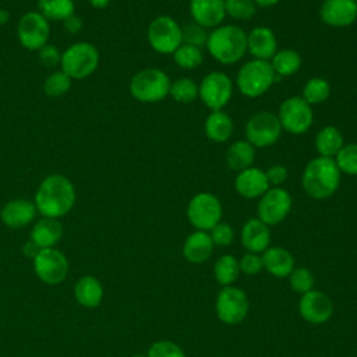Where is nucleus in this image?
I'll return each instance as SVG.
<instances>
[{
    "mask_svg": "<svg viewBox=\"0 0 357 357\" xmlns=\"http://www.w3.org/2000/svg\"><path fill=\"white\" fill-rule=\"evenodd\" d=\"M75 199L77 192L73 181L64 174L52 173L40 181L33 204L42 218L59 219L74 208Z\"/></svg>",
    "mask_w": 357,
    "mask_h": 357,
    "instance_id": "f257e3e1",
    "label": "nucleus"
},
{
    "mask_svg": "<svg viewBox=\"0 0 357 357\" xmlns=\"http://www.w3.org/2000/svg\"><path fill=\"white\" fill-rule=\"evenodd\" d=\"M340 178L342 173L335 159L318 155L304 166L301 185L308 197L321 201L331 198L337 191Z\"/></svg>",
    "mask_w": 357,
    "mask_h": 357,
    "instance_id": "f03ea898",
    "label": "nucleus"
},
{
    "mask_svg": "<svg viewBox=\"0 0 357 357\" xmlns=\"http://www.w3.org/2000/svg\"><path fill=\"white\" fill-rule=\"evenodd\" d=\"M205 46L220 64H236L247 53V33L234 24L219 25L209 32Z\"/></svg>",
    "mask_w": 357,
    "mask_h": 357,
    "instance_id": "7ed1b4c3",
    "label": "nucleus"
},
{
    "mask_svg": "<svg viewBox=\"0 0 357 357\" xmlns=\"http://www.w3.org/2000/svg\"><path fill=\"white\" fill-rule=\"evenodd\" d=\"M278 78L271 61L251 59L240 67L236 77V85L241 95L254 99L264 95Z\"/></svg>",
    "mask_w": 357,
    "mask_h": 357,
    "instance_id": "20e7f679",
    "label": "nucleus"
},
{
    "mask_svg": "<svg viewBox=\"0 0 357 357\" xmlns=\"http://www.w3.org/2000/svg\"><path fill=\"white\" fill-rule=\"evenodd\" d=\"M170 84L172 81L163 70L149 67L132 75L128 89L131 96L138 102L156 103L169 96Z\"/></svg>",
    "mask_w": 357,
    "mask_h": 357,
    "instance_id": "39448f33",
    "label": "nucleus"
},
{
    "mask_svg": "<svg viewBox=\"0 0 357 357\" xmlns=\"http://www.w3.org/2000/svg\"><path fill=\"white\" fill-rule=\"evenodd\" d=\"M100 54L95 45L77 42L61 52L60 70L71 79H84L93 74L99 67Z\"/></svg>",
    "mask_w": 357,
    "mask_h": 357,
    "instance_id": "423d86ee",
    "label": "nucleus"
},
{
    "mask_svg": "<svg viewBox=\"0 0 357 357\" xmlns=\"http://www.w3.org/2000/svg\"><path fill=\"white\" fill-rule=\"evenodd\" d=\"M146 38L156 53L173 54L183 43L181 25L170 15H158L148 25Z\"/></svg>",
    "mask_w": 357,
    "mask_h": 357,
    "instance_id": "0eeeda50",
    "label": "nucleus"
},
{
    "mask_svg": "<svg viewBox=\"0 0 357 357\" xmlns=\"http://www.w3.org/2000/svg\"><path fill=\"white\" fill-rule=\"evenodd\" d=\"M223 208L220 199L212 192L195 194L187 205L188 222L202 231H209L222 219Z\"/></svg>",
    "mask_w": 357,
    "mask_h": 357,
    "instance_id": "6e6552de",
    "label": "nucleus"
},
{
    "mask_svg": "<svg viewBox=\"0 0 357 357\" xmlns=\"http://www.w3.org/2000/svg\"><path fill=\"white\" fill-rule=\"evenodd\" d=\"M282 126L278 114L262 110L252 114L245 123V139L254 148H266L278 142L282 135Z\"/></svg>",
    "mask_w": 357,
    "mask_h": 357,
    "instance_id": "1a4fd4ad",
    "label": "nucleus"
},
{
    "mask_svg": "<svg viewBox=\"0 0 357 357\" xmlns=\"http://www.w3.org/2000/svg\"><path fill=\"white\" fill-rule=\"evenodd\" d=\"M278 119L284 131L301 135L311 128L314 123V112L311 105L301 96H290L280 103Z\"/></svg>",
    "mask_w": 357,
    "mask_h": 357,
    "instance_id": "9d476101",
    "label": "nucleus"
},
{
    "mask_svg": "<svg viewBox=\"0 0 357 357\" xmlns=\"http://www.w3.org/2000/svg\"><path fill=\"white\" fill-rule=\"evenodd\" d=\"M293 199L283 187H269L259 198L257 205V218L268 226H276L283 222L291 211Z\"/></svg>",
    "mask_w": 357,
    "mask_h": 357,
    "instance_id": "9b49d317",
    "label": "nucleus"
},
{
    "mask_svg": "<svg viewBox=\"0 0 357 357\" xmlns=\"http://www.w3.org/2000/svg\"><path fill=\"white\" fill-rule=\"evenodd\" d=\"M233 95V81L222 71L208 73L198 84V98L212 110H223Z\"/></svg>",
    "mask_w": 357,
    "mask_h": 357,
    "instance_id": "f8f14e48",
    "label": "nucleus"
},
{
    "mask_svg": "<svg viewBox=\"0 0 357 357\" xmlns=\"http://www.w3.org/2000/svg\"><path fill=\"white\" fill-rule=\"evenodd\" d=\"M215 310L219 321L226 325H237L247 317L250 301L240 287L225 286L216 296Z\"/></svg>",
    "mask_w": 357,
    "mask_h": 357,
    "instance_id": "ddd939ff",
    "label": "nucleus"
},
{
    "mask_svg": "<svg viewBox=\"0 0 357 357\" xmlns=\"http://www.w3.org/2000/svg\"><path fill=\"white\" fill-rule=\"evenodd\" d=\"M50 36V22L39 11L25 13L17 25V38L26 50H39Z\"/></svg>",
    "mask_w": 357,
    "mask_h": 357,
    "instance_id": "4468645a",
    "label": "nucleus"
},
{
    "mask_svg": "<svg viewBox=\"0 0 357 357\" xmlns=\"http://www.w3.org/2000/svg\"><path fill=\"white\" fill-rule=\"evenodd\" d=\"M33 271L46 284L61 283L68 273L67 257L57 248H42L33 257Z\"/></svg>",
    "mask_w": 357,
    "mask_h": 357,
    "instance_id": "2eb2a0df",
    "label": "nucleus"
},
{
    "mask_svg": "<svg viewBox=\"0 0 357 357\" xmlns=\"http://www.w3.org/2000/svg\"><path fill=\"white\" fill-rule=\"evenodd\" d=\"M298 311L304 321L312 325H321L329 321L333 314V304L331 297L321 290H310L301 294L298 301Z\"/></svg>",
    "mask_w": 357,
    "mask_h": 357,
    "instance_id": "dca6fc26",
    "label": "nucleus"
},
{
    "mask_svg": "<svg viewBox=\"0 0 357 357\" xmlns=\"http://www.w3.org/2000/svg\"><path fill=\"white\" fill-rule=\"evenodd\" d=\"M319 17L332 28H346L357 20V3L354 0H324Z\"/></svg>",
    "mask_w": 357,
    "mask_h": 357,
    "instance_id": "f3484780",
    "label": "nucleus"
},
{
    "mask_svg": "<svg viewBox=\"0 0 357 357\" xmlns=\"http://www.w3.org/2000/svg\"><path fill=\"white\" fill-rule=\"evenodd\" d=\"M233 185L236 192L247 199L259 198L271 187L265 170L255 166L238 172L234 177Z\"/></svg>",
    "mask_w": 357,
    "mask_h": 357,
    "instance_id": "a211bd4d",
    "label": "nucleus"
},
{
    "mask_svg": "<svg viewBox=\"0 0 357 357\" xmlns=\"http://www.w3.org/2000/svg\"><path fill=\"white\" fill-rule=\"evenodd\" d=\"M36 213L38 211L33 201L15 198L3 205L0 219L10 229H22L33 222Z\"/></svg>",
    "mask_w": 357,
    "mask_h": 357,
    "instance_id": "6ab92c4d",
    "label": "nucleus"
},
{
    "mask_svg": "<svg viewBox=\"0 0 357 357\" xmlns=\"http://www.w3.org/2000/svg\"><path fill=\"white\" fill-rule=\"evenodd\" d=\"M190 14L198 25L213 29L226 17L225 0H190Z\"/></svg>",
    "mask_w": 357,
    "mask_h": 357,
    "instance_id": "aec40b11",
    "label": "nucleus"
},
{
    "mask_svg": "<svg viewBox=\"0 0 357 357\" xmlns=\"http://www.w3.org/2000/svg\"><path fill=\"white\" fill-rule=\"evenodd\" d=\"M247 52L252 59L271 60L278 52V39L268 26H255L247 33Z\"/></svg>",
    "mask_w": 357,
    "mask_h": 357,
    "instance_id": "412c9836",
    "label": "nucleus"
},
{
    "mask_svg": "<svg viewBox=\"0 0 357 357\" xmlns=\"http://www.w3.org/2000/svg\"><path fill=\"white\" fill-rule=\"evenodd\" d=\"M240 240L248 252H264L271 245L269 226L261 222L258 218H251L243 225Z\"/></svg>",
    "mask_w": 357,
    "mask_h": 357,
    "instance_id": "4be33fe9",
    "label": "nucleus"
},
{
    "mask_svg": "<svg viewBox=\"0 0 357 357\" xmlns=\"http://www.w3.org/2000/svg\"><path fill=\"white\" fill-rule=\"evenodd\" d=\"M213 241L208 231L195 230L183 243V257L191 264H202L213 252Z\"/></svg>",
    "mask_w": 357,
    "mask_h": 357,
    "instance_id": "5701e85b",
    "label": "nucleus"
},
{
    "mask_svg": "<svg viewBox=\"0 0 357 357\" xmlns=\"http://www.w3.org/2000/svg\"><path fill=\"white\" fill-rule=\"evenodd\" d=\"M63 236V226L59 219L42 218L31 230V241L39 248H53Z\"/></svg>",
    "mask_w": 357,
    "mask_h": 357,
    "instance_id": "b1692460",
    "label": "nucleus"
},
{
    "mask_svg": "<svg viewBox=\"0 0 357 357\" xmlns=\"http://www.w3.org/2000/svg\"><path fill=\"white\" fill-rule=\"evenodd\" d=\"M261 257L264 269L276 278H287L294 269V258L291 252L283 247H268Z\"/></svg>",
    "mask_w": 357,
    "mask_h": 357,
    "instance_id": "393cba45",
    "label": "nucleus"
},
{
    "mask_svg": "<svg viewBox=\"0 0 357 357\" xmlns=\"http://www.w3.org/2000/svg\"><path fill=\"white\" fill-rule=\"evenodd\" d=\"M233 128V120L225 110H212L204 123L205 135L218 144L226 142L231 137Z\"/></svg>",
    "mask_w": 357,
    "mask_h": 357,
    "instance_id": "a878e982",
    "label": "nucleus"
},
{
    "mask_svg": "<svg viewBox=\"0 0 357 357\" xmlns=\"http://www.w3.org/2000/svg\"><path fill=\"white\" fill-rule=\"evenodd\" d=\"M74 297L78 304L86 308L98 307L103 298L102 283L91 275H85L78 279L74 286Z\"/></svg>",
    "mask_w": 357,
    "mask_h": 357,
    "instance_id": "bb28decb",
    "label": "nucleus"
},
{
    "mask_svg": "<svg viewBox=\"0 0 357 357\" xmlns=\"http://www.w3.org/2000/svg\"><path fill=\"white\" fill-rule=\"evenodd\" d=\"M315 151L319 156L335 158V155L344 145V138L336 126H324L314 139Z\"/></svg>",
    "mask_w": 357,
    "mask_h": 357,
    "instance_id": "cd10ccee",
    "label": "nucleus"
},
{
    "mask_svg": "<svg viewBox=\"0 0 357 357\" xmlns=\"http://www.w3.org/2000/svg\"><path fill=\"white\" fill-rule=\"evenodd\" d=\"M255 148L247 139L234 141L226 151V165L234 172H241L252 166Z\"/></svg>",
    "mask_w": 357,
    "mask_h": 357,
    "instance_id": "c85d7f7f",
    "label": "nucleus"
},
{
    "mask_svg": "<svg viewBox=\"0 0 357 357\" xmlns=\"http://www.w3.org/2000/svg\"><path fill=\"white\" fill-rule=\"evenodd\" d=\"M275 74L280 77H291L301 67V56L293 49H278L273 57L269 60Z\"/></svg>",
    "mask_w": 357,
    "mask_h": 357,
    "instance_id": "c756f323",
    "label": "nucleus"
},
{
    "mask_svg": "<svg viewBox=\"0 0 357 357\" xmlns=\"http://www.w3.org/2000/svg\"><path fill=\"white\" fill-rule=\"evenodd\" d=\"M38 11L50 22H63L75 14L74 0H38Z\"/></svg>",
    "mask_w": 357,
    "mask_h": 357,
    "instance_id": "7c9ffc66",
    "label": "nucleus"
},
{
    "mask_svg": "<svg viewBox=\"0 0 357 357\" xmlns=\"http://www.w3.org/2000/svg\"><path fill=\"white\" fill-rule=\"evenodd\" d=\"M240 275L238 259L231 254H225L219 257L213 265L215 280L220 286H231Z\"/></svg>",
    "mask_w": 357,
    "mask_h": 357,
    "instance_id": "2f4dec72",
    "label": "nucleus"
},
{
    "mask_svg": "<svg viewBox=\"0 0 357 357\" xmlns=\"http://www.w3.org/2000/svg\"><path fill=\"white\" fill-rule=\"evenodd\" d=\"M331 95V85L329 82L322 77H312L308 81H305L303 89H301V98L308 105H319L325 102Z\"/></svg>",
    "mask_w": 357,
    "mask_h": 357,
    "instance_id": "473e14b6",
    "label": "nucleus"
},
{
    "mask_svg": "<svg viewBox=\"0 0 357 357\" xmlns=\"http://www.w3.org/2000/svg\"><path fill=\"white\" fill-rule=\"evenodd\" d=\"M174 63L183 70H194L199 67L204 61V52L202 47L181 43L177 50L173 53Z\"/></svg>",
    "mask_w": 357,
    "mask_h": 357,
    "instance_id": "72a5a7b5",
    "label": "nucleus"
},
{
    "mask_svg": "<svg viewBox=\"0 0 357 357\" xmlns=\"http://www.w3.org/2000/svg\"><path fill=\"white\" fill-rule=\"evenodd\" d=\"M169 95L178 103H191L198 98V84L188 77L177 78L170 84Z\"/></svg>",
    "mask_w": 357,
    "mask_h": 357,
    "instance_id": "f704fd0d",
    "label": "nucleus"
},
{
    "mask_svg": "<svg viewBox=\"0 0 357 357\" xmlns=\"http://www.w3.org/2000/svg\"><path fill=\"white\" fill-rule=\"evenodd\" d=\"M71 82L73 79L66 73H63L60 68L54 70L46 77L43 82V92L49 98H61L70 91Z\"/></svg>",
    "mask_w": 357,
    "mask_h": 357,
    "instance_id": "c9c22d12",
    "label": "nucleus"
},
{
    "mask_svg": "<svg viewBox=\"0 0 357 357\" xmlns=\"http://www.w3.org/2000/svg\"><path fill=\"white\" fill-rule=\"evenodd\" d=\"M335 163L340 173L347 176H357V144H344L340 151L335 155Z\"/></svg>",
    "mask_w": 357,
    "mask_h": 357,
    "instance_id": "e433bc0d",
    "label": "nucleus"
},
{
    "mask_svg": "<svg viewBox=\"0 0 357 357\" xmlns=\"http://www.w3.org/2000/svg\"><path fill=\"white\" fill-rule=\"evenodd\" d=\"M225 10L236 21H248L255 15L257 4L254 0H225Z\"/></svg>",
    "mask_w": 357,
    "mask_h": 357,
    "instance_id": "4c0bfd02",
    "label": "nucleus"
},
{
    "mask_svg": "<svg viewBox=\"0 0 357 357\" xmlns=\"http://www.w3.org/2000/svg\"><path fill=\"white\" fill-rule=\"evenodd\" d=\"M289 278V283L293 291L298 293V294H305L307 291L314 289V275L311 273L310 269L304 268V266H298L290 272Z\"/></svg>",
    "mask_w": 357,
    "mask_h": 357,
    "instance_id": "58836bf2",
    "label": "nucleus"
},
{
    "mask_svg": "<svg viewBox=\"0 0 357 357\" xmlns=\"http://www.w3.org/2000/svg\"><path fill=\"white\" fill-rule=\"evenodd\" d=\"M208 35H209L208 29L198 25L194 21L181 26V40L183 43H187V45L202 47L206 43Z\"/></svg>",
    "mask_w": 357,
    "mask_h": 357,
    "instance_id": "ea45409f",
    "label": "nucleus"
},
{
    "mask_svg": "<svg viewBox=\"0 0 357 357\" xmlns=\"http://www.w3.org/2000/svg\"><path fill=\"white\" fill-rule=\"evenodd\" d=\"M146 357H185L184 350L172 340H158L151 344Z\"/></svg>",
    "mask_w": 357,
    "mask_h": 357,
    "instance_id": "a19ab883",
    "label": "nucleus"
},
{
    "mask_svg": "<svg viewBox=\"0 0 357 357\" xmlns=\"http://www.w3.org/2000/svg\"><path fill=\"white\" fill-rule=\"evenodd\" d=\"M208 233H209L213 244L219 245V247H227L234 240L233 227L229 223H225V222H219Z\"/></svg>",
    "mask_w": 357,
    "mask_h": 357,
    "instance_id": "79ce46f5",
    "label": "nucleus"
},
{
    "mask_svg": "<svg viewBox=\"0 0 357 357\" xmlns=\"http://www.w3.org/2000/svg\"><path fill=\"white\" fill-rule=\"evenodd\" d=\"M38 57H39V61H40L45 67L54 68V67L60 66V61H61V52L59 50L57 46L50 45V43H46L43 47H40V49L38 50Z\"/></svg>",
    "mask_w": 357,
    "mask_h": 357,
    "instance_id": "37998d69",
    "label": "nucleus"
},
{
    "mask_svg": "<svg viewBox=\"0 0 357 357\" xmlns=\"http://www.w3.org/2000/svg\"><path fill=\"white\" fill-rule=\"evenodd\" d=\"M238 264H240V272H244L245 275H257L264 269L262 257L255 252L244 254L238 261Z\"/></svg>",
    "mask_w": 357,
    "mask_h": 357,
    "instance_id": "c03bdc74",
    "label": "nucleus"
},
{
    "mask_svg": "<svg viewBox=\"0 0 357 357\" xmlns=\"http://www.w3.org/2000/svg\"><path fill=\"white\" fill-rule=\"evenodd\" d=\"M265 174H266V178H268V183L271 187H280L289 173H287V169L283 166V165H272L269 166L266 170H265Z\"/></svg>",
    "mask_w": 357,
    "mask_h": 357,
    "instance_id": "a18cd8bd",
    "label": "nucleus"
},
{
    "mask_svg": "<svg viewBox=\"0 0 357 357\" xmlns=\"http://www.w3.org/2000/svg\"><path fill=\"white\" fill-rule=\"evenodd\" d=\"M63 26H64V29H66L68 33L75 35V33L81 32V29H82V26H84V21H82V18H81L79 15L73 14V15H70L67 20L63 21Z\"/></svg>",
    "mask_w": 357,
    "mask_h": 357,
    "instance_id": "49530a36",
    "label": "nucleus"
},
{
    "mask_svg": "<svg viewBox=\"0 0 357 357\" xmlns=\"http://www.w3.org/2000/svg\"><path fill=\"white\" fill-rule=\"evenodd\" d=\"M38 251H39V248H38L31 240H28L26 244L24 245V252H25L28 257H31V258H33V257L38 254Z\"/></svg>",
    "mask_w": 357,
    "mask_h": 357,
    "instance_id": "de8ad7c7",
    "label": "nucleus"
},
{
    "mask_svg": "<svg viewBox=\"0 0 357 357\" xmlns=\"http://www.w3.org/2000/svg\"><path fill=\"white\" fill-rule=\"evenodd\" d=\"M280 0H254V3L257 4V7H262V8H268L272 7L275 4H278Z\"/></svg>",
    "mask_w": 357,
    "mask_h": 357,
    "instance_id": "09e8293b",
    "label": "nucleus"
},
{
    "mask_svg": "<svg viewBox=\"0 0 357 357\" xmlns=\"http://www.w3.org/2000/svg\"><path fill=\"white\" fill-rule=\"evenodd\" d=\"M89 4L93 7V8H105L109 6V3L112 0H88Z\"/></svg>",
    "mask_w": 357,
    "mask_h": 357,
    "instance_id": "8fccbe9b",
    "label": "nucleus"
},
{
    "mask_svg": "<svg viewBox=\"0 0 357 357\" xmlns=\"http://www.w3.org/2000/svg\"><path fill=\"white\" fill-rule=\"evenodd\" d=\"M8 17H10L8 11L0 8V25H4L6 22H8Z\"/></svg>",
    "mask_w": 357,
    "mask_h": 357,
    "instance_id": "3c124183",
    "label": "nucleus"
},
{
    "mask_svg": "<svg viewBox=\"0 0 357 357\" xmlns=\"http://www.w3.org/2000/svg\"><path fill=\"white\" fill-rule=\"evenodd\" d=\"M131 357H146L145 354H134V356H131Z\"/></svg>",
    "mask_w": 357,
    "mask_h": 357,
    "instance_id": "603ef678",
    "label": "nucleus"
},
{
    "mask_svg": "<svg viewBox=\"0 0 357 357\" xmlns=\"http://www.w3.org/2000/svg\"><path fill=\"white\" fill-rule=\"evenodd\" d=\"M354 1H356V3H357V0H354Z\"/></svg>",
    "mask_w": 357,
    "mask_h": 357,
    "instance_id": "864d4df0",
    "label": "nucleus"
}]
</instances>
